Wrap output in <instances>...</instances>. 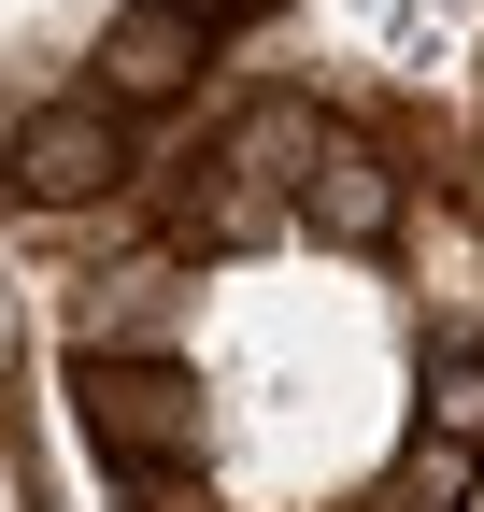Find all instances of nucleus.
<instances>
[{
	"mask_svg": "<svg viewBox=\"0 0 484 512\" xmlns=\"http://www.w3.org/2000/svg\"><path fill=\"white\" fill-rule=\"evenodd\" d=\"M72 413H86V441H100V470H129V484H171V470L214 441V413H200L186 356H157V342H86Z\"/></svg>",
	"mask_w": 484,
	"mask_h": 512,
	"instance_id": "obj_1",
	"label": "nucleus"
},
{
	"mask_svg": "<svg viewBox=\"0 0 484 512\" xmlns=\"http://www.w3.org/2000/svg\"><path fill=\"white\" fill-rule=\"evenodd\" d=\"M0 185H15V200H43V214H100L114 185H129V114H114L100 86H86V100L15 114V143H0Z\"/></svg>",
	"mask_w": 484,
	"mask_h": 512,
	"instance_id": "obj_2",
	"label": "nucleus"
},
{
	"mask_svg": "<svg viewBox=\"0 0 484 512\" xmlns=\"http://www.w3.org/2000/svg\"><path fill=\"white\" fill-rule=\"evenodd\" d=\"M399 214H413V171L371 143V128H342V114H328V143H314V171H299L285 228H299V242H328V256H385Z\"/></svg>",
	"mask_w": 484,
	"mask_h": 512,
	"instance_id": "obj_3",
	"label": "nucleus"
},
{
	"mask_svg": "<svg viewBox=\"0 0 484 512\" xmlns=\"http://www.w3.org/2000/svg\"><path fill=\"white\" fill-rule=\"evenodd\" d=\"M385 256L413 271V328H428V356H484V214L413 200Z\"/></svg>",
	"mask_w": 484,
	"mask_h": 512,
	"instance_id": "obj_4",
	"label": "nucleus"
},
{
	"mask_svg": "<svg viewBox=\"0 0 484 512\" xmlns=\"http://www.w3.org/2000/svg\"><path fill=\"white\" fill-rule=\"evenodd\" d=\"M200 57H214V29L186 15V0H129V15L100 29V100L114 114H171V100H200Z\"/></svg>",
	"mask_w": 484,
	"mask_h": 512,
	"instance_id": "obj_5",
	"label": "nucleus"
},
{
	"mask_svg": "<svg viewBox=\"0 0 484 512\" xmlns=\"http://www.w3.org/2000/svg\"><path fill=\"white\" fill-rule=\"evenodd\" d=\"M314 143H328V114L271 86V100H242V114H228V143H214V157H228V185H257V200H299Z\"/></svg>",
	"mask_w": 484,
	"mask_h": 512,
	"instance_id": "obj_6",
	"label": "nucleus"
},
{
	"mask_svg": "<svg viewBox=\"0 0 484 512\" xmlns=\"http://www.w3.org/2000/svg\"><path fill=\"white\" fill-rule=\"evenodd\" d=\"M470 484H484V441H470V427H428V413H413L399 470H385V512H470Z\"/></svg>",
	"mask_w": 484,
	"mask_h": 512,
	"instance_id": "obj_7",
	"label": "nucleus"
},
{
	"mask_svg": "<svg viewBox=\"0 0 484 512\" xmlns=\"http://www.w3.org/2000/svg\"><path fill=\"white\" fill-rule=\"evenodd\" d=\"M0 512H43V484H29V441L0 427Z\"/></svg>",
	"mask_w": 484,
	"mask_h": 512,
	"instance_id": "obj_8",
	"label": "nucleus"
},
{
	"mask_svg": "<svg viewBox=\"0 0 484 512\" xmlns=\"http://www.w3.org/2000/svg\"><path fill=\"white\" fill-rule=\"evenodd\" d=\"M186 15H200V29H242V15H271V0H186Z\"/></svg>",
	"mask_w": 484,
	"mask_h": 512,
	"instance_id": "obj_9",
	"label": "nucleus"
},
{
	"mask_svg": "<svg viewBox=\"0 0 484 512\" xmlns=\"http://www.w3.org/2000/svg\"><path fill=\"white\" fill-rule=\"evenodd\" d=\"M143 512H214V498H186V484H143Z\"/></svg>",
	"mask_w": 484,
	"mask_h": 512,
	"instance_id": "obj_10",
	"label": "nucleus"
},
{
	"mask_svg": "<svg viewBox=\"0 0 484 512\" xmlns=\"http://www.w3.org/2000/svg\"><path fill=\"white\" fill-rule=\"evenodd\" d=\"M0 143H15V100H0Z\"/></svg>",
	"mask_w": 484,
	"mask_h": 512,
	"instance_id": "obj_11",
	"label": "nucleus"
},
{
	"mask_svg": "<svg viewBox=\"0 0 484 512\" xmlns=\"http://www.w3.org/2000/svg\"><path fill=\"white\" fill-rule=\"evenodd\" d=\"M0 356H15V313H0Z\"/></svg>",
	"mask_w": 484,
	"mask_h": 512,
	"instance_id": "obj_12",
	"label": "nucleus"
},
{
	"mask_svg": "<svg viewBox=\"0 0 484 512\" xmlns=\"http://www.w3.org/2000/svg\"><path fill=\"white\" fill-rule=\"evenodd\" d=\"M356 512H385V498H356Z\"/></svg>",
	"mask_w": 484,
	"mask_h": 512,
	"instance_id": "obj_13",
	"label": "nucleus"
},
{
	"mask_svg": "<svg viewBox=\"0 0 484 512\" xmlns=\"http://www.w3.org/2000/svg\"><path fill=\"white\" fill-rule=\"evenodd\" d=\"M470 512H484V484H470Z\"/></svg>",
	"mask_w": 484,
	"mask_h": 512,
	"instance_id": "obj_14",
	"label": "nucleus"
}]
</instances>
